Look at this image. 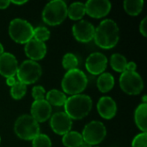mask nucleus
I'll return each mask as SVG.
<instances>
[{
  "label": "nucleus",
  "mask_w": 147,
  "mask_h": 147,
  "mask_svg": "<svg viewBox=\"0 0 147 147\" xmlns=\"http://www.w3.org/2000/svg\"><path fill=\"white\" fill-rule=\"evenodd\" d=\"M119 28L116 22L111 19H105L95 28L94 40L96 44L103 49H111L119 41Z\"/></svg>",
  "instance_id": "nucleus-1"
},
{
  "label": "nucleus",
  "mask_w": 147,
  "mask_h": 147,
  "mask_svg": "<svg viewBox=\"0 0 147 147\" xmlns=\"http://www.w3.org/2000/svg\"><path fill=\"white\" fill-rule=\"evenodd\" d=\"M65 113L72 120H80L87 116L92 109V100L87 95H73L66 99Z\"/></svg>",
  "instance_id": "nucleus-2"
},
{
  "label": "nucleus",
  "mask_w": 147,
  "mask_h": 147,
  "mask_svg": "<svg viewBox=\"0 0 147 147\" xmlns=\"http://www.w3.org/2000/svg\"><path fill=\"white\" fill-rule=\"evenodd\" d=\"M88 84V78L84 71L76 68L70 71L65 74L61 87L63 90L69 95H78L85 90Z\"/></svg>",
  "instance_id": "nucleus-3"
},
{
  "label": "nucleus",
  "mask_w": 147,
  "mask_h": 147,
  "mask_svg": "<svg viewBox=\"0 0 147 147\" xmlns=\"http://www.w3.org/2000/svg\"><path fill=\"white\" fill-rule=\"evenodd\" d=\"M67 16V5L62 0H53L47 3L42 11V20L47 25L62 23Z\"/></svg>",
  "instance_id": "nucleus-4"
},
{
  "label": "nucleus",
  "mask_w": 147,
  "mask_h": 147,
  "mask_svg": "<svg viewBox=\"0 0 147 147\" xmlns=\"http://www.w3.org/2000/svg\"><path fill=\"white\" fill-rule=\"evenodd\" d=\"M14 131L22 140H33L40 134L39 123L29 115H23L18 117L15 122Z\"/></svg>",
  "instance_id": "nucleus-5"
},
{
  "label": "nucleus",
  "mask_w": 147,
  "mask_h": 147,
  "mask_svg": "<svg viewBox=\"0 0 147 147\" xmlns=\"http://www.w3.org/2000/svg\"><path fill=\"white\" fill-rule=\"evenodd\" d=\"M9 34L16 43L23 44L33 39L34 28L28 21L16 18L9 25Z\"/></svg>",
  "instance_id": "nucleus-6"
},
{
  "label": "nucleus",
  "mask_w": 147,
  "mask_h": 147,
  "mask_svg": "<svg viewBox=\"0 0 147 147\" xmlns=\"http://www.w3.org/2000/svg\"><path fill=\"white\" fill-rule=\"evenodd\" d=\"M41 74V66L36 61L30 59L23 61L16 71L18 82H21L25 85L35 83L40 78Z\"/></svg>",
  "instance_id": "nucleus-7"
},
{
  "label": "nucleus",
  "mask_w": 147,
  "mask_h": 147,
  "mask_svg": "<svg viewBox=\"0 0 147 147\" xmlns=\"http://www.w3.org/2000/svg\"><path fill=\"white\" fill-rule=\"evenodd\" d=\"M120 86L128 95H139L144 89V82L138 72L126 71L120 77Z\"/></svg>",
  "instance_id": "nucleus-8"
},
{
  "label": "nucleus",
  "mask_w": 147,
  "mask_h": 147,
  "mask_svg": "<svg viewBox=\"0 0 147 147\" xmlns=\"http://www.w3.org/2000/svg\"><path fill=\"white\" fill-rule=\"evenodd\" d=\"M106 134L107 130L103 123L101 121H93L84 127L81 135L84 142L93 146L101 143L106 137Z\"/></svg>",
  "instance_id": "nucleus-9"
},
{
  "label": "nucleus",
  "mask_w": 147,
  "mask_h": 147,
  "mask_svg": "<svg viewBox=\"0 0 147 147\" xmlns=\"http://www.w3.org/2000/svg\"><path fill=\"white\" fill-rule=\"evenodd\" d=\"M72 33L77 40L83 43L90 42L94 39L95 27L90 22L80 20L73 25Z\"/></svg>",
  "instance_id": "nucleus-10"
},
{
  "label": "nucleus",
  "mask_w": 147,
  "mask_h": 147,
  "mask_svg": "<svg viewBox=\"0 0 147 147\" xmlns=\"http://www.w3.org/2000/svg\"><path fill=\"white\" fill-rule=\"evenodd\" d=\"M84 5L86 14L93 18L103 17L111 9V3L109 0H89Z\"/></svg>",
  "instance_id": "nucleus-11"
},
{
  "label": "nucleus",
  "mask_w": 147,
  "mask_h": 147,
  "mask_svg": "<svg viewBox=\"0 0 147 147\" xmlns=\"http://www.w3.org/2000/svg\"><path fill=\"white\" fill-rule=\"evenodd\" d=\"M50 126L55 134L65 135L71 131L72 121L65 112H58L51 117Z\"/></svg>",
  "instance_id": "nucleus-12"
},
{
  "label": "nucleus",
  "mask_w": 147,
  "mask_h": 147,
  "mask_svg": "<svg viewBox=\"0 0 147 147\" xmlns=\"http://www.w3.org/2000/svg\"><path fill=\"white\" fill-rule=\"evenodd\" d=\"M108 59L101 53H93L89 55L85 62L87 71L93 75L102 74L107 68Z\"/></svg>",
  "instance_id": "nucleus-13"
},
{
  "label": "nucleus",
  "mask_w": 147,
  "mask_h": 147,
  "mask_svg": "<svg viewBox=\"0 0 147 147\" xmlns=\"http://www.w3.org/2000/svg\"><path fill=\"white\" fill-rule=\"evenodd\" d=\"M31 116L39 123L47 121L51 117L52 107L44 99L34 101L31 105Z\"/></svg>",
  "instance_id": "nucleus-14"
},
{
  "label": "nucleus",
  "mask_w": 147,
  "mask_h": 147,
  "mask_svg": "<svg viewBox=\"0 0 147 147\" xmlns=\"http://www.w3.org/2000/svg\"><path fill=\"white\" fill-rule=\"evenodd\" d=\"M18 63L16 58L9 53L0 55V74L4 78H11L16 74Z\"/></svg>",
  "instance_id": "nucleus-15"
},
{
  "label": "nucleus",
  "mask_w": 147,
  "mask_h": 147,
  "mask_svg": "<svg viewBox=\"0 0 147 147\" xmlns=\"http://www.w3.org/2000/svg\"><path fill=\"white\" fill-rule=\"evenodd\" d=\"M25 53L30 59V60H40L47 53V46L44 42L31 39L25 45Z\"/></svg>",
  "instance_id": "nucleus-16"
},
{
  "label": "nucleus",
  "mask_w": 147,
  "mask_h": 147,
  "mask_svg": "<svg viewBox=\"0 0 147 147\" xmlns=\"http://www.w3.org/2000/svg\"><path fill=\"white\" fill-rule=\"evenodd\" d=\"M97 111L103 119L110 120L114 118L117 111V106L115 100L110 96L101 97L97 102Z\"/></svg>",
  "instance_id": "nucleus-17"
},
{
  "label": "nucleus",
  "mask_w": 147,
  "mask_h": 147,
  "mask_svg": "<svg viewBox=\"0 0 147 147\" xmlns=\"http://www.w3.org/2000/svg\"><path fill=\"white\" fill-rule=\"evenodd\" d=\"M146 112L147 104L141 103L140 104L134 112V120L137 127L143 132L146 133L147 124H146Z\"/></svg>",
  "instance_id": "nucleus-18"
},
{
  "label": "nucleus",
  "mask_w": 147,
  "mask_h": 147,
  "mask_svg": "<svg viewBox=\"0 0 147 147\" xmlns=\"http://www.w3.org/2000/svg\"><path fill=\"white\" fill-rule=\"evenodd\" d=\"M96 85H97L98 90L101 92H102V93L109 92V90H111L113 89V87L115 85V78L109 72L102 73L99 76V78H97Z\"/></svg>",
  "instance_id": "nucleus-19"
},
{
  "label": "nucleus",
  "mask_w": 147,
  "mask_h": 147,
  "mask_svg": "<svg viewBox=\"0 0 147 147\" xmlns=\"http://www.w3.org/2000/svg\"><path fill=\"white\" fill-rule=\"evenodd\" d=\"M85 5L80 2H75L67 7V16L70 19L78 21L83 18L85 15Z\"/></svg>",
  "instance_id": "nucleus-20"
},
{
  "label": "nucleus",
  "mask_w": 147,
  "mask_h": 147,
  "mask_svg": "<svg viewBox=\"0 0 147 147\" xmlns=\"http://www.w3.org/2000/svg\"><path fill=\"white\" fill-rule=\"evenodd\" d=\"M46 97H47L46 101L50 105H54V106H59V107L65 105L66 99H67L65 93L55 89L48 91Z\"/></svg>",
  "instance_id": "nucleus-21"
},
{
  "label": "nucleus",
  "mask_w": 147,
  "mask_h": 147,
  "mask_svg": "<svg viewBox=\"0 0 147 147\" xmlns=\"http://www.w3.org/2000/svg\"><path fill=\"white\" fill-rule=\"evenodd\" d=\"M83 137L82 135L74 131H70L62 138V143L66 147H79V146L83 143Z\"/></svg>",
  "instance_id": "nucleus-22"
},
{
  "label": "nucleus",
  "mask_w": 147,
  "mask_h": 147,
  "mask_svg": "<svg viewBox=\"0 0 147 147\" xmlns=\"http://www.w3.org/2000/svg\"><path fill=\"white\" fill-rule=\"evenodd\" d=\"M125 11L130 16H138L144 7L143 0H126L123 3Z\"/></svg>",
  "instance_id": "nucleus-23"
},
{
  "label": "nucleus",
  "mask_w": 147,
  "mask_h": 147,
  "mask_svg": "<svg viewBox=\"0 0 147 147\" xmlns=\"http://www.w3.org/2000/svg\"><path fill=\"white\" fill-rule=\"evenodd\" d=\"M127 64V59L120 53H115L110 58V65L112 68L117 72L122 73L126 71Z\"/></svg>",
  "instance_id": "nucleus-24"
},
{
  "label": "nucleus",
  "mask_w": 147,
  "mask_h": 147,
  "mask_svg": "<svg viewBox=\"0 0 147 147\" xmlns=\"http://www.w3.org/2000/svg\"><path fill=\"white\" fill-rule=\"evenodd\" d=\"M26 92H27V85L18 81H16V83L11 87L10 90V95L16 100L22 99L26 95Z\"/></svg>",
  "instance_id": "nucleus-25"
},
{
  "label": "nucleus",
  "mask_w": 147,
  "mask_h": 147,
  "mask_svg": "<svg viewBox=\"0 0 147 147\" xmlns=\"http://www.w3.org/2000/svg\"><path fill=\"white\" fill-rule=\"evenodd\" d=\"M78 65V58L73 53H69L65 54V56L63 57L62 65L65 70L70 71V70H72V69H76Z\"/></svg>",
  "instance_id": "nucleus-26"
},
{
  "label": "nucleus",
  "mask_w": 147,
  "mask_h": 147,
  "mask_svg": "<svg viewBox=\"0 0 147 147\" xmlns=\"http://www.w3.org/2000/svg\"><path fill=\"white\" fill-rule=\"evenodd\" d=\"M50 31L45 27H37L34 29V39L44 42L50 38Z\"/></svg>",
  "instance_id": "nucleus-27"
},
{
  "label": "nucleus",
  "mask_w": 147,
  "mask_h": 147,
  "mask_svg": "<svg viewBox=\"0 0 147 147\" xmlns=\"http://www.w3.org/2000/svg\"><path fill=\"white\" fill-rule=\"evenodd\" d=\"M33 147H52V142L47 135L40 134L33 140Z\"/></svg>",
  "instance_id": "nucleus-28"
},
{
  "label": "nucleus",
  "mask_w": 147,
  "mask_h": 147,
  "mask_svg": "<svg viewBox=\"0 0 147 147\" xmlns=\"http://www.w3.org/2000/svg\"><path fill=\"white\" fill-rule=\"evenodd\" d=\"M146 133H141L134 137L132 142V147H146Z\"/></svg>",
  "instance_id": "nucleus-29"
},
{
  "label": "nucleus",
  "mask_w": 147,
  "mask_h": 147,
  "mask_svg": "<svg viewBox=\"0 0 147 147\" xmlns=\"http://www.w3.org/2000/svg\"><path fill=\"white\" fill-rule=\"evenodd\" d=\"M32 96L34 97V101L44 100L45 99V89L40 85L34 86L32 90Z\"/></svg>",
  "instance_id": "nucleus-30"
},
{
  "label": "nucleus",
  "mask_w": 147,
  "mask_h": 147,
  "mask_svg": "<svg viewBox=\"0 0 147 147\" xmlns=\"http://www.w3.org/2000/svg\"><path fill=\"white\" fill-rule=\"evenodd\" d=\"M140 31L141 34L145 37L147 36V17H145L140 25Z\"/></svg>",
  "instance_id": "nucleus-31"
},
{
  "label": "nucleus",
  "mask_w": 147,
  "mask_h": 147,
  "mask_svg": "<svg viewBox=\"0 0 147 147\" xmlns=\"http://www.w3.org/2000/svg\"><path fill=\"white\" fill-rule=\"evenodd\" d=\"M136 68H137V65L134 61H131V62H127L126 71H135Z\"/></svg>",
  "instance_id": "nucleus-32"
},
{
  "label": "nucleus",
  "mask_w": 147,
  "mask_h": 147,
  "mask_svg": "<svg viewBox=\"0 0 147 147\" xmlns=\"http://www.w3.org/2000/svg\"><path fill=\"white\" fill-rule=\"evenodd\" d=\"M9 4H10V1L9 0H0V9L8 8Z\"/></svg>",
  "instance_id": "nucleus-33"
},
{
  "label": "nucleus",
  "mask_w": 147,
  "mask_h": 147,
  "mask_svg": "<svg viewBox=\"0 0 147 147\" xmlns=\"http://www.w3.org/2000/svg\"><path fill=\"white\" fill-rule=\"evenodd\" d=\"M16 83V81L15 77H11V78H6V84H7V85H8V86L12 87Z\"/></svg>",
  "instance_id": "nucleus-34"
},
{
  "label": "nucleus",
  "mask_w": 147,
  "mask_h": 147,
  "mask_svg": "<svg viewBox=\"0 0 147 147\" xmlns=\"http://www.w3.org/2000/svg\"><path fill=\"white\" fill-rule=\"evenodd\" d=\"M10 3L16 4V5H21V4H24L25 3H27V1H10Z\"/></svg>",
  "instance_id": "nucleus-35"
},
{
  "label": "nucleus",
  "mask_w": 147,
  "mask_h": 147,
  "mask_svg": "<svg viewBox=\"0 0 147 147\" xmlns=\"http://www.w3.org/2000/svg\"><path fill=\"white\" fill-rule=\"evenodd\" d=\"M79 147H92V146H90V144H88V143L83 141V143L79 146Z\"/></svg>",
  "instance_id": "nucleus-36"
},
{
  "label": "nucleus",
  "mask_w": 147,
  "mask_h": 147,
  "mask_svg": "<svg viewBox=\"0 0 147 147\" xmlns=\"http://www.w3.org/2000/svg\"><path fill=\"white\" fill-rule=\"evenodd\" d=\"M3 53V46L0 43V55Z\"/></svg>",
  "instance_id": "nucleus-37"
},
{
  "label": "nucleus",
  "mask_w": 147,
  "mask_h": 147,
  "mask_svg": "<svg viewBox=\"0 0 147 147\" xmlns=\"http://www.w3.org/2000/svg\"><path fill=\"white\" fill-rule=\"evenodd\" d=\"M0 141H1V139H0Z\"/></svg>",
  "instance_id": "nucleus-38"
}]
</instances>
